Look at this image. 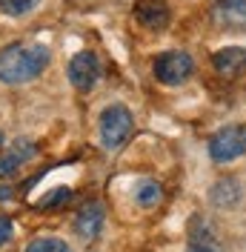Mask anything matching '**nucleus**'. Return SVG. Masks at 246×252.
<instances>
[{
    "label": "nucleus",
    "mask_w": 246,
    "mask_h": 252,
    "mask_svg": "<svg viewBox=\"0 0 246 252\" xmlns=\"http://www.w3.org/2000/svg\"><path fill=\"white\" fill-rule=\"evenodd\" d=\"M52 52L43 43H9L0 49V83L20 86L46 72Z\"/></svg>",
    "instance_id": "nucleus-1"
},
{
    "label": "nucleus",
    "mask_w": 246,
    "mask_h": 252,
    "mask_svg": "<svg viewBox=\"0 0 246 252\" xmlns=\"http://www.w3.org/2000/svg\"><path fill=\"white\" fill-rule=\"evenodd\" d=\"M97 126H100V141H103V146H106L109 152H118L132 138L135 118H132V112L126 109L123 103H112V106H106V109L100 112Z\"/></svg>",
    "instance_id": "nucleus-2"
},
{
    "label": "nucleus",
    "mask_w": 246,
    "mask_h": 252,
    "mask_svg": "<svg viewBox=\"0 0 246 252\" xmlns=\"http://www.w3.org/2000/svg\"><path fill=\"white\" fill-rule=\"evenodd\" d=\"M246 155V126L235 124V126H223L217 129L215 135L209 138V158L215 163H232L238 158Z\"/></svg>",
    "instance_id": "nucleus-3"
},
{
    "label": "nucleus",
    "mask_w": 246,
    "mask_h": 252,
    "mask_svg": "<svg viewBox=\"0 0 246 252\" xmlns=\"http://www.w3.org/2000/svg\"><path fill=\"white\" fill-rule=\"evenodd\" d=\"M152 72L163 86H181V83H186L192 78L195 61H192L189 52H163V55L154 58Z\"/></svg>",
    "instance_id": "nucleus-4"
},
{
    "label": "nucleus",
    "mask_w": 246,
    "mask_h": 252,
    "mask_svg": "<svg viewBox=\"0 0 246 252\" xmlns=\"http://www.w3.org/2000/svg\"><path fill=\"white\" fill-rule=\"evenodd\" d=\"M100 75H103V63L89 49L77 52L75 58L69 61V66H66V78H69V83L75 86L77 92H92L94 86L100 83Z\"/></svg>",
    "instance_id": "nucleus-5"
},
{
    "label": "nucleus",
    "mask_w": 246,
    "mask_h": 252,
    "mask_svg": "<svg viewBox=\"0 0 246 252\" xmlns=\"http://www.w3.org/2000/svg\"><path fill=\"white\" fill-rule=\"evenodd\" d=\"M103 223H106V209L100 201H89L77 209L75 215V232L83 241H94V238L103 232Z\"/></svg>",
    "instance_id": "nucleus-6"
},
{
    "label": "nucleus",
    "mask_w": 246,
    "mask_h": 252,
    "mask_svg": "<svg viewBox=\"0 0 246 252\" xmlns=\"http://www.w3.org/2000/svg\"><path fill=\"white\" fill-rule=\"evenodd\" d=\"M186 252H223L220 241H217L212 223L203 215H192L189 220V241H186Z\"/></svg>",
    "instance_id": "nucleus-7"
},
{
    "label": "nucleus",
    "mask_w": 246,
    "mask_h": 252,
    "mask_svg": "<svg viewBox=\"0 0 246 252\" xmlns=\"http://www.w3.org/2000/svg\"><path fill=\"white\" fill-rule=\"evenodd\" d=\"M34 155H37V143L34 141H26V138L12 141V146H9V149L3 152V158H0V178L17 175V169H20L26 160H31Z\"/></svg>",
    "instance_id": "nucleus-8"
},
{
    "label": "nucleus",
    "mask_w": 246,
    "mask_h": 252,
    "mask_svg": "<svg viewBox=\"0 0 246 252\" xmlns=\"http://www.w3.org/2000/svg\"><path fill=\"white\" fill-rule=\"evenodd\" d=\"M135 20L143 29L160 32L169 26V6L166 0H138L135 3Z\"/></svg>",
    "instance_id": "nucleus-9"
},
{
    "label": "nucleus",
    "mask_w": 246,
    "mask_h": 252,
    "mask_svg": "<svg viewBox=\"0 0 246 252\" xmlns=\"http://www.w3.org/2000/svg\"><path fill=\"white\" fill-rule=\"evenodd\" d=\"M212 66H215L220 75H226V78L246 75V49L244 46L217 49L215 55H212Z\"/></svg>",
    "instance_id": "nucleus-10"
},
{
    "label": "nucleus",
    "mask_w": 246,
    "mask_h": 252,
    "mask_svg": "<svg viewBox=\"0 0 246 252\" xmlns=\"http://www.w3.org/2000/svg\"><path fill=\"white\" fill-rule=\"evenodd\" d=\"M215 20L223 29L246 32V0H220L215 6Z\"/></svg>",
    "instance_id": "nucleus-11"
},
{
    "label": "nucleus",
    "mask_w": 246,
    "mask_h": 252,
    "mask_svg": "<svg viewBox=\"0 0 246 252\" xmlns=\"http://www.w3.org/2000/svg\"><path fill=\"white\" fill-rule=\"evenodd\" d=\"M209 201H212L217 209H232V206H238L244 201V187H241V181H235V178L217 181L215 187L209 189Z\"/></svg>",
    "instance_id": "nucleus-12"
},
{
    "label": "nucleus",
    "mask_w": 246,
    "mask_h": 252,
    "mask_svg": "<svg viewBox=\"0 0 246 252\" xmlns=\"http://www.w3.org/2000/svg\"><path fill=\"white\" fill-rule=\"evenodd\" d=\"M160 198H163L160 184H154V181H140L138 192H135V201H138L140 209H152V206H157Z\"/></svg>",
    "instance_id": "nucleus-13"
},
{
    "label": "nucleus",
    "mask_w": 246,
    "mask_h": 252,
    "mask_svg": "<svg viewBox=\"0 0 246 252\" xmlns=\"http://www.w3.org/2000/svg\"><path fill=\"white\" fill-rule=\"evenodd\" d=\"M40 6V0H0V15L6 17H23L34 12Z\"/></svg>",
    "instance_id": "nucleus-14"
},
{
    "label": "nucleus",
    "mask_w": 246,
    "mask_h": 252,
    "mask_svg": "<svg viewBox=\"0 0 246 252\" xmlns=\"http://www.w3.org/2000/svg\"><path fill=\"white\" fill-rule=\"evenodd\" d=\"M26 252H75L63 238H34Z\"/></svg>",
    "instance_id": "nucleus-15"
},
{
    "label": "nucleus",
    "mask_w": 246,
    "mask_h": 252,
    "mask_svg": "<svg viewBox=\"0 0 246 252\" xmlns=\"http://www.w3.org/2000/svg\"><path fill=\"white\" fill-rule=\"evenodd\" d=\"M69 195H72V192L66 187H58V189H52V192H46V198L40 201V206H43V209H46V206L49 209H52V206H61V204L69 201Z\"/></svg>",
    "instance_id": "nucleus-16"
},
{
    "label": "nucleus",
    "mask_w": 246,
    "mask_h": 252,
    "mask_svg": "<svg viewBox=\"0 0 246 252\" xmlns=\"http://www.w3.org/2000/svg\"><path fill=\"white\" fill-rule=\"evenodd\" d=\"M12 235H15V223L6 218V215H0V247H3V244H9Z\"/></svg>",
    "instance_id": "nucleus-17"
},
{
    "label": "nucleus",
    "mask_w": 246,
    "mask_h": 252,
    "mask_svg": "<svg viewBox=\"0 0 246 252\" xmlns=\"http://www.w3.org/2000/svg\"><path fill=\"white\" fill-rule=\"evenodd\" d=\"M12 198V187H0V201H9Z\"/></svg>",
    "instance_id": "nucleus-18"
},
{
    "label": "nucleus",
    "mask_w": 246,
    "mask_h": 252,
    "mask_svg": "<svg viewBox=\"0 0 246 252\" xmlns=\"http://www.w3.org/2000/svg\"><path fill=\"white\" fill-rule=\"evenodd\" d=\"M0 146H3V132H0Z\"/></svg>",
    "instance_id": "nucleus-19"
}]
</instances>
